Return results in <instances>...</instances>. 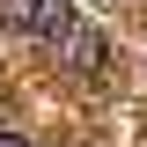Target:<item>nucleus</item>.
<instances>
[{"instance_id": "nucleus-2", "label": "nucleus", "mask_w": 147, "mask_h": 147, "mask_svg": "<svg viewBox=\"0 0 147 147\" xmlns=\"http://www.w3.org/2000/svg\"><path fill=\"white\" fill-rule=\"evenodd\" d=\"M59 59H66L81 81H96V74H103V37H96V30H74V37H59Z\"/></svg>"}, {"instance_id": "nucleus-1", "label": "nucleus", "mask_w": 147, "mask_h": 147, "mask_svg": "<svg viewBox=\"0 0 147 147\" xmlns=\"http://www.w3.org/2000/svg\"><path fill=\"white\" fill-rule=\"evenodd\" d=\"M0 22L15 37H44V44H59V37L81 30V7L74 0H0Z\"/></svg>"}, {"instance_id": "nucleus-3", "label": "nucleus", "mask_w": 147, "mask_h": 147, "mask_svg": "<svg viewBox=\"0 0 147 147\" xmlns=\"http://www.w3.org/2000/svg\"><path fill=\"white\" fill-rule=\"evenodd\" d=\"M0 147H30V140H22V132H0Z\"/></svg>"}]
</instances>
